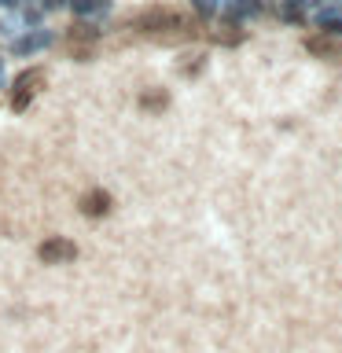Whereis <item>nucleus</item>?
I'll use <instances>...</instances> for the list:
<instances>
[{
	"label": "nucleus",
	"mask_w": 342,
	"mask_h": 353,
	"mask_svg": "<svg viewBox=\"0 0 342 353\" xmlns=\"http://www.w3.org/2000/svg\"><path fill=\"white\" fill-rule=\"evenodd\" d=\"M129 26H137L143 33H170V30H184V15L173 8H148L140 15H132Z\"/></svg>",
	"instance_id": "1"
},
{
	"label": "nucleus",
	"mask_w": 342,
	"mask_h": 353,
	"mask_svg": "<svg viewBox=\"0 0 342 353\" xmlns=\"http://www.w3.org/2000/svg\"><path fill=\"white\" fill-rule=\"evenodd\" d=\"M44 81H48V70H44V66H33V70L19 74V77H15V88H11V110H15V114H22V110L33 103V96L44 88Z\"/></svg>",
	"instance_id": "2"
},
{
	"label": "nucleus",
	"mask_w": 342,
	"mask_h": 353,
	"mask_svg": "<svg viewBox=\"0 0 342 353\" xmlns=\"http://www.w3.org/2000/svg\"><path fill=\"white\" fill-rule=\"evenodd\" d=\"M96 41H99V30L92 26V22H77V26H70V33H66V48H70V55L77 63H85V59H92V48H96Z\"/></svg>",
	"instance_id": "3"
},
{
	"label": "nucleus",
	"mask_w": 342,
	"mask_h": 353,
	"mask_svg": "<svg viewBox=\"0 0 342 353\" xmlns=\"http://www.w3.org/2000/svg\"><path fill=\"white\" fill-rule=\"evenodd\" d=\"M37 258L44 265H66V261L77 258V243L63 239V236H52V239H44L41 247H37Z\"/></svg>",
	"instance_id": "4"
},
{
	"label": "nucleus",
	"mask_w": 342,
	"mask_h": 353,
	"mask_svg": "<svg viewBox=\"0 0 342 353\" xmlns=\"http://www.w3.org/2000/svg\"><path fill=\"white\" fill-rule=\"evenodd\" d=\"M52 41H55L52 30H30V33H22V37L11 44V52H15V55H37V52L48 48Z\"/></svg>",
	"instance_id": "5"
},
{
	"label": "nucleus",
	"mask_w": 342,
	"mask_h": 353,
	"mask_svg": "<svg viewBox=\"0 0 342 353\" xmlns=\"http://www.w3.org/2000/svg\"><path fill=\"white\" fill-rule=\"evenodd\" d=\"M110 206H114V199H110V192H103V188H92V192L81 195V214L85 217H107Z\"/></svg>",
	"instance_id": "6"
},
{
	"label": "nucleus",
	"mask_w": 342,
	"mask_h": 353,
	"mask_svg": "<svg viewBox=\"0 0 342 353\" xmlns=\"http://www.w3.org/2000/svg\"><path fill=\"white\" fill-rule=\"evenodd\" d=\"M221 11H225V19H228V22H236V26H239L243 19L261 15L265 4H261V0H225V4H221Z\"/></svg>",
	"instance_id": "7"
},
{
	"label": "nucleus",
	"mask_w": 342,
	"mask_h": 353,
	"mask_svg": "<svg viewBox=\"0 0 342 353\" xmlns=\"http://www.w3.org/2000/svg\"><path fill=\"white\" fill-rule=\"evenodd\" d=\"M305 48L320 55V59H342V41H335V33H320V37H309Z\"/></svg>",
	"instance_id": "8"
},
{
	"label": "nucleus",
	"mask_w": 342,
	"mask_h": 353,
	"mask_svg": "<svg viewBox=\"0 0 342 353\" xmlns=\"http://www.w3.org/2000/svg\"><path fill=\"white\" fill-rule=\"evenodd\" d=\"M140 107L148 110V114H162V110L170 107V92H165V88H148V92L140 96Z\"/></svg>",
	"instance_id": "9"
},
{
	"label": "nucleus",
	"mask_w": 342,
	"mask_h": 353,
	"mask_svg": "<svg viewBox=\"0 0 342 353\" xmlns=\"http://www.w3.org/2000/svg\"><path fill=\"white\" fill-rule=\"evenodd\" d=\"M70 8L81 19H99V15H107V11H110V0H70Z\"/></svg>",
	"instance_id": "10"
},
{
	"label": "nucleus",
	"mask_w": 342,
	"mask_h": 353,
	"mask_svg": "<svg viewBox=\"0 0 342 353\" xmlns=\"http://www.w3.org/2000/svg\"><path fill=\"white\" fill-rule=\"evenodd\" d=\"M192 4H195V11L203 19H214L217 11H221V0H192Z\"/></svg>",
	"instance_id": "11"
},
{
	"label": "nucleus",
	"mask_w": 342,
	"mask_h": 353,
	"mask_svg": "<svg viewBox=\"0 0 342 353\" xmlns=\"http://www.w3.org/2000/svg\"><path fill=\"white\" fill-rule=\"evenodd\" d=\"M184 59H188V63H181V74H188V77H195V74L206 66L203 55H184Z\"/></svg>",
	"instance_id": "12"
},
{
	"label": "nucleus",
	"mask_w": 342,
	"mask_h": 353,
	"mask_svg": "<svg viewBox=\"0 0 342 353\" xmlns=\"http://www.w3.org/2000/svg\"><path fill=\"white\" fill-rule=\"evenodd\" d=\"M41 15H44V8H41V4H26V8H22V22H30V26H37Z\"/></svg>",
	"instance_id": "13"
},
{
	"label": "nucleus",
	"mask_w": 342,
	"mask_h": 353,
	"mask_svg": "<svg viewBox=\"0 0 342 353\" xmlns=\"http://www.w3.org/2000/svg\"><path fill=\"white\" fill-rule=\"evenodd\" d=\"M66 4H70V0H41L44 11H59V8H66Z\"/></svg>",
	"instance_id": "14"
},
{
	"label": "nucleus",
	"mask_w": 342,
	"mask_h": 353,
	"mask_svg": "<svg viewBox=\"0 0 342 353\" xmlns=\"http://www.w3.org/2000/svg\"><path fill=\"white\" fill-rule=\"evenodd\" d=\"M22 0H0V8H19Z\"/></svg>",
	"instance_id": "15"
},
{
	"label": "nucleus",
	"mask_w": 342,
	"mask_h": 353,
	"mask_svg": "<svg viewBox=\"0 0 342 353\" xmlns=\"http://www.w3.org/2000/svg\"><path fill=\"white\" fill-rule=\"evenodd\" d=\"M0 81H4V63H0Z\"/></svg>",
	"instance_id": "16"
},
{
	"label": "nucleus",
	"mask_w": 342,
	"mask_h": 353,
	"mask_svg": "<svg viewBox=\"0 0 342 353\" xmlns=\"http://www.w3.org/2000/svg\"><path fill=\"white\" fill-rule=\"evenodd\" d=\"M320 4H324V0H320ZM328 4H339V0H328Z\"/></svg>",
	"instance_id": "17"
}]
</instances>
